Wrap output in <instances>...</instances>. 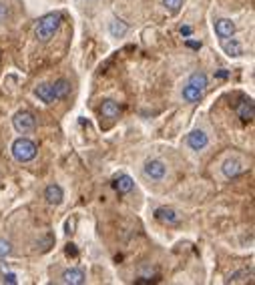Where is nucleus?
<instances>
[{
  "instance_id": "1",
  "label": "nucleus",
  "mask_w": 255,
  "mask_h": 285,
  "mask_svg": "<svg viewBox=\"0 0 255 285\" xmlns=\"http://www.w3.org/2000/svg\"><path fill=\"white\" fill-rule=\"evenodd\" d=\"M61 20H63V14H61V12H50V14H44V16L36 22V28H34L36 38H38L40 42L50 40V38H53V36L57 34V30H59V26H61Z\"/></svg>"
},
{
  "instance_id": "2",
  "label": "nucleus",
  "mask_w": 255,
  "mask_h": 285,
  "mask_svg": "<svg viewBox=\"0 0 255 285\" xmlns=\"http://www.w3.org/2000/svg\"><path fill=\"white\" fill-rule=\"evenodd\" d=\"M12 157L18 161V163H28L36 157V145L30 141V139H16L12 142Z\"/></svg>"
},
{
  "instance_id": "3",
  "label": "nucleus",
  "mask_w": 255,
  "mask_h": 285,
  "mask_svg": "<svg viewBox=\"0 0 255 285\" xmlns=\"http://www.w3.org/2000/svg\"><path fill=\"white\" fill-rule=\"evenodd\" d=\"M36 121H34V115L28 113V111H18L14 117H12V127L18 131V133H30L34 129Z\"/></svg>"
},
{
  "instance_id": "4",
  "label": "nucleus",
  "mask_w": 255,
  "mask_h": 285,
  "mask_svg": "<svg viewBox=\"0 0 255 285\" xmlns=\"http://www.w3.org/2000/svg\"><path fill=\"white\" fill-rule=\"evenodd\" d=\"M145 175L151 179V181H161L163 177H165V173H167V167H165V163L163 161H159V159H151V161H147L145 163Z\"/></svg>"
},
{
  "instance_id": "5",
  "label": "nucleus",
  "mask_w": 255,
  "mask_h": 285,
  "mask_svg": "<svg viewBox=\"0 0 255 285\" xmlns=\"http://www.w3.org/2000/svg\"><path fill=\"white\" fill-rule=\"evenodd\" d=\"M235 113H237V117L243 123L253 121V117H255V105H253V101L251 99H241L237 103V107H235Z\"/></svg>"
},
{
  "instance_id": "6",
  "label": "nucleus",
  "mask_w": 255,
  "mask_h": 285,
  "mask_svg": "<svg viewBox=\"0 0 255 285\" xmlns=\"http://www.w3.org/2000/svg\"><path fill=\"white\" fill-rule=\"evenodd\" d=\"M187 145L193 151H203L209 145V139H207V135L203 133V131H193V133L187 135Z\"/></svg>"
},
{
  "instance_id": "7",
  "label": "nucleus",
  "mask_w": 255,
  "mask_h": 285,
  "mask_svg": "<svg viewBox=\"0 0 255 285\" xmlns=\"http://www.w3.org/2000/svg\"><path fill=\"white\" fill-rule=\"evenodd\" d=\"M44 199L50 203V205H61L63 199H65V191H63V187L53 183V185H48L44 189Z\"/></svg>"
},
{
  "instance_id": "8",
  "label": "nucleus",
  "mask_w": 255,
  "mask_h": 285,
  "mask_svg": "<svg viewBox=\"0 0 255 285\" xmlns=\"http://www.w3.org/2000/svg\"><path fill=\"white\" fill-rule=\"evenodd\" d=\"M155 219H157L159 223H163V225H177V223H179V215H177V211L171 209V207H159V209L155 211Z\"/></svg>"
},
{
  "instance_id": "9",
  "label": "nucleus",
  "mask_w": 255,
  "mask_h": 285,
  "mask_svg": "<svg viewBox=\"0 0 255 285\" xmlns=\"http://www.w3.org/2000/svg\"><path fill=\"white\" fill-rule=\"evenodd\" d=\"M85 281H86V275L83 269L73 267V269H67L63 273V283H67V285H83Z\"/></svg>"
},
{
  "instance_id": "10",
  "label": "nucleus",
  "mask_w": 255,
  "mask_h": 285,
  "mask_svg": "<svg viewBox=\"0 0 255 285\" xmlns=\"http://www.w3.org/2000/svg\"><path fill=\"white\" fill-rule=\"evenodd\" d=\"M34 94L46 105H53L57 99H55V90H53V84H48V82H42L34 88Z\"/></svg>"
},
{
  "instance_id": "11",
  "label": "nucleus",
  "mask_w": 255,
  "mask_h": 285,
  "mask_svg": "<svg viewBox=\"0 0 255 285\" xmlns=\"http://www.w3.org/2000/svg\"><path fill=\"white\" fill-rule=\"evenodd\" d=\"M215 32H217V36H221V38H229V36L235 34V22L229 20V18H219V20L215 22Z\"/></svg>"
},
{
  "instance_id": "12",
  "label": "nucleus",
  "mask_w": 255,
  "mask_h": 285,
  "mask_svg": "<svg viewBox=\"0 0 255 285\" xmlns=\"http://www.w3.org/2000/svg\"><path fill=\"white\" fill-rule=\"evenodd\" d=\"M133 179L129 177V175H121L119 179H115V183H113V187H115V191L119 193V195H125V193H131L133 191Z\"/></svg>"
},
{
  "instance_id": "13",
  "label": "nucleus",
  "mask_w": 255,
  "mask_h": 285,
  "mask_svg": "<svg viewBox=\"0 0 255 285\" xmlns=\"http://www.w3.org/2000/svg\"><path fill=\"white\" fill-rule=\"evenodd\" d=\"M119 113H121L119 103H115V101H111V99L100 105V115H103L105 119H109V121H115V119L119 117Z\"/></svg>"
},
{
  "instance_id": "14",
  "label": "nucleus",
  "mask_w": 255,
  "mask_h": 285,
  "mask_svg": "<svg viewBox=\"0 0 255 285\" xmlns=\"http://www.w3.org/2000/svg\"><path fill=\"white\" fill-rule=\"evenodd\" d=\"M53 90H55V99L57 101H63L71 94V82L67 78H59L55 84H53Z\"/></svg>"
},
{
  "instance_id": "15",
  "label": "nucleus",
  "mask_w": 255,
  "mask_h": 285,
  "mask_svg": "<svg viewBox=\"0 0 255 285\" xmlns=\"http://www.w3.org/2000/svg\"><path fill=\"white\" fill-rule=\"evenodd\" d=\"M221 46H223V51L229 55V57H241L243 55V46H241V42H237L235 38H223L221 40Z\"/></svg>"
},
{
  "instance_id": "16",
  "label": "nucleus",
  "mask_w": 255,
  "mask_h": 285,
  "mask_svg": "<svg viewBox=\"0 0 255 285\" xmlns=\"http://www.w3.org/2000/svg\"><path fill=\"white\" fill-rule=\"evenodd\" d=\"M203 99V90H199L197 86H193V84H185L183 86V101H187V103H199Z\"/></svg>"
},
{
  "instance_id": "17",
  "label": "nucleus",
  "mask_w": 255,
  "mask_h": 285,
  "mask_svg": "<svg viewBox=\"0 0 255 285\" xmlns=\"http://www.w3.org/2000/svg\"><path fill=\"white\" fill-rule=\"evenodd\" d=\"M109 32H111L113 38H123V36L129 32V24L123 22L121 18H115V20L109 24Z\"/></svg>"
},
{
  "instance_id": "18",
  "label": "nucleus",
  "mask_w": 255,
  "mask_h": 285,
  "mask_svg": "<svg viewBox=\"0 0 255 285\" xmlns=\"http://www.w3.org/2000/svg\"><path fill=\"white\" fill-rule=\"evenodd\" d=\"M241 171H243V167H241V163H239L237 159H227V161L223 163V175H225L227 179L237 177Z\"/></svg>"
},
{
  "instance_id": "19",
  "label": "nucleus",
  "mask_w": 255,
  "mask_h": 285,
  "mask_svg": "<svg viewBox=\"0 0 255 285\" xmlns=\"http://www.w3.org/2000/svg\"><path fill=\"white\" fill-rule=\"evenodd\" d=\"M189 84H193V86H197L199 90L205 92V88H207V74H205V72H201V71L193 72V74L189 76Z\"/></svg>"
},
{
  "instance_id": "20",
  "label": "nucleus",
  "mask_w": 255,
  "mask_h": 285,
  "mask_svg": "<svg viewBox=\"0 0 255 285\" xmlns=\"http://www.w3.org/2000/svg\"><path fill=\"white\" fill-rule=\"evenodd\" d=\"M36 245L40 247V251H48L50 247H53V245H55V237H53V235H50V233H46L44 237H40V239L36 241Z\"/></svg>"
},
{
  "instance_id": "21",
  "label": "nucleus",
  "mask_w": 255,
  "mask_h": 285,
  "mask_svg": "<svg viewBox=\"0 0 255 285\" xmlns=\"http://www.w3.org/2000/svg\"><path fill=\"white\" fill-rule=\"evenodd\" d=\"M245 277H253V271H251V269H241V271L233 273V275L227 279V283H241V281H245Z\"/></svg>"
},
{
  "instance_id": "22",
  "label": "nucleus",
  "mask_w": 255,
  "mask_h": 285,
  "mask_svg": "<svg viewBox=\"0 0 255 285\" xmlns=\"http://www.w3.org/2000/svg\"><path fill=\"white\" fill-rule=\"evenodd\" d=\"M163 6L169 10V12H179V8L183 6V0H163Z\"/></svg>"
},
{
  "instance_id": "23",
  "label": "nucleus",
  "mask_w": 255,
  "mask_h": 285,
  "mask_svg": "<svg viewBox=\"0 0 255 285\" xmlns=\"http://www.w3.org/2000/svg\"><path fill=\"white\" fill-rule=\"evenodd\" d=\"M12 253V243L6 239H0V257H8Z\"/></svg>"
},
{
  "instance_id": "24",
  "label": "nucleus",
  "mask_w": 255,
  "mask_h": 285,
  "mask_svg": "<svg viewBox=\"0 0 255 285\" xmlns=\"http://www.w3.org/2000/svg\"><path fill=\"white\" fill-rule=\"evenodd\" d=\"M8 18V6L0 2V22H4Z\"/></svg>"
},
{
  "instance_id": "25",
  "label": "nucleus",
  "mask_w": 255,
  "mask_h": 285,
  "mask_svg": "<svg viewBox=\"0 0 255 285\" xmlns=\"http://www.w3.org/2000/svg\"><path fill=\"white\" fill-rule=\"evenodd\" d=\"M67 255H69V257H77V255H79V251H77V245H75V243H69V245H67Z\"/></svg>"
},
{
  "instance_id": "26",
  "label": "nucleus",
  "mask_w": 255,
  "mask_h": 285,
  "mask_svg": "<svg viewBox=\"0 0 255 285\" xmlns=\"http://www.w3.org/2000/svg\"><path fill=\"white\" fill-rule=\"evenodd\" d=\"M4 283L14 285V283H18V279H16V275H14V273H6V275H4Z\"/></svg>"
},
{
  "instance_id": "27",
  "label": "nucleus",
  "mask_w": 255,
  "mask_h": 285,
  "mask_svg": "<svg viewBox=\"0 0 255 285\" xmlns=\"http://www.w3.org/2000/svg\"><path fill=\"white\" fill-rule=\"evenodd\" d=\"M187 46H189V49H195V51H199V49H201V42H195V40H187Z\"/></svg>"
},
{
  "instance_id": "28",
  "label": "nucleus",
  "mask_w": 255,
  "mask_h": 285,
  "mask_svg": "<svg viewBox=\"0 0 255 285\" xmlns=\"http://www.w3.org/2000/svg\"><path fill=\"white\" fill-rule=\"evenodd\" d=\"M191 32H193L191 26H181V34H183V36H191Z\"/></svg>"
},
{
  "instance_id": "29",
  "label": "nucleus",
  "mask_w": 255,
  "mask_h": 285,
  "mask_svg": "<svg viewBox=\"0 0 255 285\" xmlns=\"http://www.w3.org/2000/svg\"><path fill=\"white\" fill-rule=\"evenodd\" d=\"M217 76H219V78H227V76H229V72L221 69V71H217Z\"/></svg>"
}]
</instances>
